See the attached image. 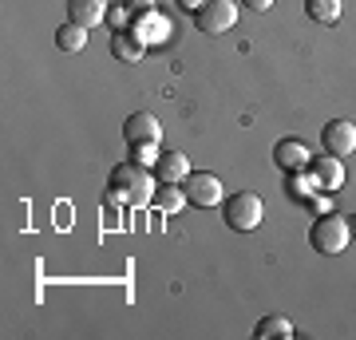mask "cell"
<instances>
[{"instance_id":"obj_3","label":"cell","mask_w":356,"mask_h":340,"mask_svg":"<svg viewBox=\"0 0 356 340\" xmlns=\"http://www.w3.org/2000/svg\"><path fill=\"white\" fill-rule=\"evenodd\" d=\"M348 241H353V226H348V218H341V214H321L317 222L309 226V245L317 253H325V257L344 253Z\"/></svg>"},{"instance_id":"obj_17","label":"cell","mask_w":356,"mask_h":340,"mask_svg":"<svg viewBox=\"0 0 356 340\" xmlns=\"http://www.w3.org/2000/svg\"><path fill=\"white\" fill-rule=\"evenodd\" d=\"M305 13L313 24H337L341 20V0H305Z\"/></svg>"},{"instance_id":"obj_20","label":"cell","mask_w":356,"mask_h":340,"mask_svg":"<svg viewBox=\"0 0 356 340\" xmlns=\"http://www.w3.org/2000/svg\"><path fill=\"white\" fill-rule=\"evenodd\" d=\"M151 8H154V0H127L131 16H143V13H151Z\"/></svg>"},{"instance_id":"obj_21","label":"cell","mask_w":356,"mask_h":340,"mask_svg":"<svg viewBox=\"0 0 356 340\" xmlns=\"http://www.w3.org/2000/svg\"><path fill=\"white\" fill-rule=\"evenodd\" d=\"M202 4H206V0H178V8H186V13H198V8H202Z\"/></svg>"},{"instance_id":"obj_15","label":"cell","mask_w":356,"mask_h":340,"mask_svg":"<svg viewBox=\"0 0 356 340\" xmlns=\"http://www.w3.org/2000/svg\"><path fill=\"white\" fill-rule=\"evenodd\" d=\"M154 206H159V214H178L182 206H191V198H186V190L178 186V182H163V186L154 190Z\"/></svg>"},{"instance_id":"obj_11","label":"cell","mask_w":356,"mask_h":340,"mask_svg":"<svg viewBox=\"0 0 356 340\" xmlns=\"http://www.w3.org/2000/svg\"><path fill=\"white\" fill-rule=\"evenodd\" d=\"M309 159H313V154H309V147L301 139H281L277 147H273V163H277L285 175H289V170H305Z\"/></svg>"},{"instance_id":"obj_2","label":"cell","mask_w":356,"mask_h":340,"mask_svg":"<svg viewBox=\"0 0 356 340\" xmlns=\"http://www.w3.org/2000/svg\"><path fill=\"white\" fill-rule=\"evenodd\" d=\"M222 214H226L229 229L250 234V229H257L266 222V202H261V194H254V190H238V194H229V198L222 202Z\"/></svg>"},{"instance_id":"obj_12","label":"cell","mask_w":356,"mask_h":340,"mask_svg":"<svg viewBox=\"0 0 356 340\" xmlns=\"http://www.w3.org/2000/svg\"><path fill=\"white\" fill-rule=\"evenodd\" d=\"M151 170H154L159 182H178V186H182V178L191 175V159H186L182 151H163Z\"/></svg>"},{"instance_id":"obj_13","label":"cell","mask_w":356,"mask_h":340,"mask_svg":"<svg viewBox=\"0 0 356 340\" xmlns=\"http://www.w3.org/2000/svg\"><path fill=\"white\" fill-rule=\"evenodd\" d=\"M135 32L143 36V44L151 48V44H163L166 36H170V20H166L159 8H151V13H143V16H135Z\"/></svg>"},{"instance_id":"obj_4","label":"cell","mask_w":356,"mask_h":340,"mask_svg":"<svg viewBox=\"0 0 356 340\" xmlns=\"http://www.w3.org/2000/svg\"><path fill=\"white\" fill-rule=\"evenodd\" d=\"M194 24L206 36H226L229 28L238 24V0H206L194 13Z\"/></svg>"},{"instance_id":"obj_19","label":"cell","mask_w":356,"mask_h":340,"mask_svg":"<svg viewBox=\"0 0 356 340\" xmlns=\"http://www.w3.org/2000/svg\"><path fill=\"white\" fill-rule=\"evenodd\" d=\"M159 143H131V159H135V163H143V166H154L159 163Z\"/></svg>"},{"instance_id":"obj_10","label":"cell","mask_w":356,"mask_h":340,"mask_svg":"<svg viewBox=\"0 0 356 340\" xmlns=\"http://www.w3.org/2000/svg\"><path fill=\"white\" fill-rule=\"evenodd\" d=\"M67 20L79 28H99L107 20V0H67Z\"/></svg>"},{"instance_id":"obj_22","label":"cell","mask_w":356,"mask_h":340,"mask_svg":"<svg viewBox=\"0 0 356 340\" xmlns=\"http://www.w3.org/2000/svg\"><path fill=\"white\" fill-rule=\"evenodd\" d=\"M242 4H250L254 13H266V8H273V0H242Z\"/></svg>"},{"instance_id":"obj_6","label":"cell","mask_w":356,"mask_h":340,"mask_svg":"<svg viewBox=\"0 0 356 340\" xmlns=\"http://www.w3.org/2000/svg\"><path fill=\"white\" fill-rule=\"evenodd\" d=\"M321 147H325L332 159H348V154H356V123H348V119H332V123H325V131H321Z\"/></svg>"},{"instance_id":"obj_8","label":"cell","mask_w":356,"mask_h":340,"mask_svg":"<svg viewBox=\"0 0 356 340\" xmlns=\"http://www.w3.org/2000/svg\"><path fill=\"white\" fill-rule=\"evenodd\" d=\"M143 51H147V44H143V36L135 32V28H115L111 32V56L123 63H139Z\"/></svg>"},{"instance_id":"obj_5","label":"cell","mask_w":356,"mask_h":340,"mask_svg":"<svg viewBox=\"0 0 356 340\" xmlns=\"http://www.w3.org/2000/svg\"><path fill=\"white\" fill-rule=\"evenodd\" d=\"M182 190H186L191 206H202V210L226 202V194H222V178L210 175V170H191V175L182 178Z\"/></svg>"},{"instance_id":"obj_16","label":"cell","mask_w":356,"mask_h":340,"mask_svg":"<svg viewBox=\"0 0 356 340\" xmlns=\"http://www.w3.org/2000/svg\"><path fill=\"white\" fill-rule=\"evenodd\" d=\"M254 337H257V340H289V337H293L289 316H266V321H257Z\"/></svg>"},{"instance_id":"obj_18","label":"cell","mask_w":356,"mask_h":340,"mask_svg":"<svg viewBox=\"0 0 356 340\" xmlns=\"http://www.w3.org/2000/svg\"><path fill=\"white\" fill-rule=\"evenodd\" d=\"M83 44H88V28L72 24V20L56 32V48L60 51H83Z\"/></svg>"},{"instance_id":"obj_7","label":"cell","mask_w":356,"mask_h":340,"mask_svg":"<svg viewBox=\"0 0 356 340\" xmlns=\"http://www.w3.org/2000/svg\"><path fill=\"white\" fill-rule=\"evenodd\" d=\"M309 170H313V178H317V186L325 190V194H337V190L344 186V166H341V159H332L329 151L321 154V159H309Z\"/></svg>"},{"instance_id":"obj_1","label":"cell","mask_w":356,"mask_h":340,"mask_svg":"<svg viewBox=\"0 0 356 340\" xmlns=\"http://www.w3.org/2000/svg\"><path fill=\"white\" fill-rule=\"evenodd\" d=\"M159 190V178H154L151 166L143 163H119L111 170V182H107V198L119 202V206H147Z\"/></svg>"},{"instance_id":"obj_9","label":"cell","mask_w":356,"mask_h":340,"mask_svg":"<svg viewBox=\"0 0 356 340\" xmlns=\"http://www.w3.org/2000/svg\"><path fill=\"white\" fill-rule=\"evenodd\" d=\"M123 139L127 143H159L163 139V127H159V119L151 111H135L123 123Z\"/></svg>"},{"instance_id":"obj_14","label":"cell","mask_w":356,"mask_h":340,"mask_svg":"<svg viewBox=\"0 0 356 340\" xmlns=\"http://www.w3.org/2000/svg\"><path fill=\"white\" fill-rule=\"evenodd\" d=\"M285 190H289V198L297 202H313L317 194H325V190L317 186V178H313V170H289V182H285Z\"/></svg>"},{"instance_id":"obj_23","label":"cell","mask_w":356,"mask_h":340,"mask_svg":"<svg viewBox=\"0 0 356 340\" xmlns=\"http://www.w3.org/2000/svg\"><path fill=\"white\" fill-rule=\"evenodd\" d=\"M348 226H353V238H356V218H348Z\"/></svg>"}]
</instances>
